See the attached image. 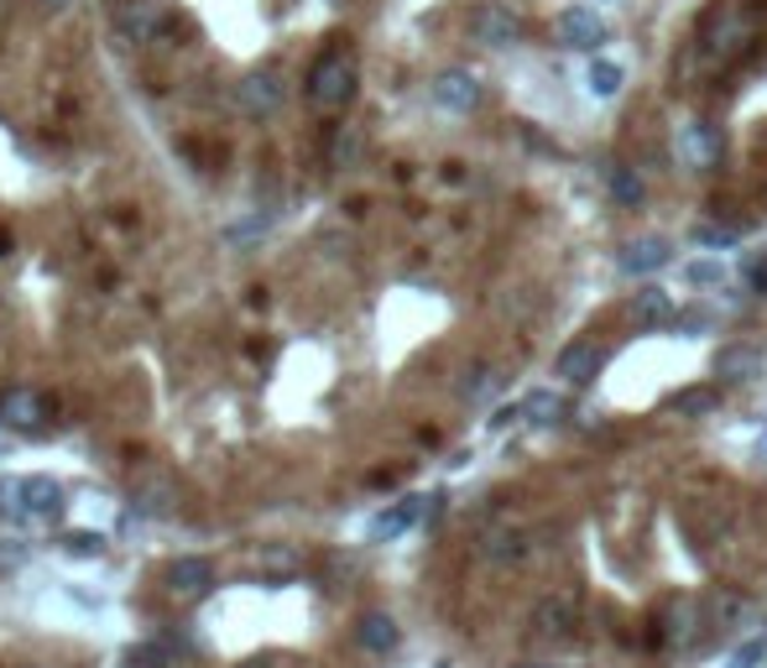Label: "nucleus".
<instances>
[{
  "mask_svg": "<svg viewBox=\"0 0 767 668\" xmlns=\"http://www.w3.org/2000/svg\"><path fill=\"white\" fill-rule=\"evenodd\" d=\"M261 564H267V570H277V574H298V570H303L298 549H267V553H261Z\"/></svg>",
  "mask_w": 767,
  "mask_h": 668,
  "instance_id": "obj_27",
  "label": "nucleus"
},
{
  "mask_svg": "<svg viewBox=\"0 0 767 668\" xmlns=\"http://www.w3.org/2000/svg\"><path fill=\"white\" fill-rule=\"evenodd\" d=\"M309 105L314 110H345L355 99V58H350V47H330V53H318V63L309 68Z\"/></svg>",
  "mask_w": 767,
  "mask_h": 668,
  "instance_id": "obj_1",
  "label": "nucleus"
},
{
  "mask_svg": "<svg viewBox=\"0 0 767 668\" xmlns=\"http://www.w3.org/2000/svg\"><path fill=\"white\" fill-rule=\"evenodd\" d=\"M622 79H627V74H622V63H611V58H595L591 74H585V84H591L595 99H616V95H622Z\"/></svg>",
  "mask_w": 767,
  "mask_h": 668,
  "instance_id": "obj_18",
  "label": "nucleus"
},
{
  "mask_svg": "<svg viewBox=\"0 0 767 668\" xmlns=\"http://www.w3.org/2000/svg\"><path fill=\"white\" fill-rule=\"evenodd\" d=\"M574 595H564V590H559V595H543V601H538V606H532V632H538V637H570L574 632Z\"/></svg>",
  "mask_w": 767,
  "mask_h": 668,
  "instance_id": "obj_9",
  "label": "nucleus"
},
{
  "mask_svg": "<svg viewBox=\"0 0 767 668\" xmlns=\"http://www.w3.org/2000/svg\"><path fill=\"white\" fill-rule=\"evenodd\" d=\"M684 277L694 282V288H715V282L726 277V267H721V261H689Z\"/></svg>",
  "mask_w": 767,
  "mask_h": 668,
  "instance_id": "obj_26",
  "label": "nucleus"
},
{
  "mask_svg": "<svg viewBox=\"0 0 767 668\" xmlns=\"http://www.w3.org/2000/svg\"><path fill=\"white\" fill-rule=\"evenodd\" d=\"M658 267H669V240L663 236H642L622 251V272H631V277H648Z\"/></svg>",
  "mask_w": 767,
  "mask_h": 668,
  "instance_id": "obj_13",
  "label": "nucleus"
},
{
  "mask_svg": "<svg viewBox=\"0 0 767 668\" xmlns=\"http://www.w3.org/2000/svg\"><path fill=\"white\" fill-rule=\"evenodd\" d=\"M0 511H6V517H21V511H26V481H17V475L0 481Z\"/></svg>",
  "mask_w": 767,
  "mask_h": 668,
  "instance_id": "obj_25",
  "label": "nucleus"
},
{
  "mask_svg": "<svg viewBox=\"0 0 767 668\" xmlns=\"http://www.w3.org/2000/svg\"><path fill=\"white\" fill-rule=\"evenodd\" d=\"M63 549H68V553H99V549H105V538H99V532H68V538H63Z\"/></svg>",
  "mask_w": 767,
  "mask_h": 668,
  "instance_id": "obj_31",
  "label": "nucleus"
},
{
  "mask_svg": "<svg viewBox=\"0 0 767 668\" xmlns=\"http://www.w3.org/2000/svg\"><path fill=\"white\" fill-rule=\"evenodd\" d=\"M26 511H37V517H58L63 511V486L53 475H26Z\"/></svg>",
  "mask_w": 767,
  "mask_h": 668,
  "instance_id": "obj_17",
  "label": "nucleus"
},
{
  "mask_svg": "<svg viewBox=\"0 0 767 668\" xmlns=\"http://www.w3.org/2000/svg\"><path fill=\"white\" fill-rule=\"evenodd\" d=\"M601 366H606V351H601L595 340H574V345L559 351V376H564L570 387H585Z\"/></svg>",
  "mask_w": 767,
  "mask_h": 668,
  "instance_id": "obj_8",
  "label": "nucleus"
},
{
  "mask_svg": "<svg viewBox=\"0 0 767 668\" xmlns=\"http://www.w3.org/2000/svg\"><path fill=\"white\" fill-rule=\"evenodd\" d=\"M757 366H763V355L752 351V345H726V351L715 355V376L721 381H747V376H757Z\"/></svg>",
  "mask_w": 767,
  "mask_h": 668,
  "instance_id": "obj_16",
  "label": "nucleus"
},
{
  "mask_svg": "<svg viewBox=\"0 0 767 668\" xmlns=\"http://www.w3.org/2000/svg\"><path fill=\"white\" fill-rule=\"evenodd\" d=\"M480 559H491V564H511V559H522V532H486L480 538Z\"/></svg>",
  "mask_w": 767,
  "mask_h": 668,
  "instance_id": "obj_19",
  "label": "nucleus"
},
{
  "mask_svg": "<svg viewBox=\"0 0 767 668\" xmlns=\"http://www.w3.org/2000/svg\"><path fill=\"white\" fill-rule=\"evenodd\" d=\"M694 637V601L669 606V643H689Z\"/></svg>",
  "mask_w": 767,
  "mask_h": 668,
  "instance_id": "obj_24",
  "label": "nucleus"
},
{
  "mask_svg": "<svg viewBox=\"0 0 767 668\" xmlns=\"http://www.w3.org/2000/svg\"><path fill=\"white\" fill-rule=\"evenodd\" d=\"M418 517H423V496H408V502H397V507H387L381 517H371V528H366V538L371 543H392V538H402V532L413 528Z\"/></svg>",
  "mask_w": 767,
  "mask_h": 668,
  "instance_id": "obj_10",
  "label": "nucleus"
},
{
  "mask_svg": "<svg viewBox=\"0 0 767 668\" xmlns=\"http://www.w3.org/2000/svg\"><path fill=\"white\" fill-rule=\"evenodd\" d=\"M471 32L480 42H491V47H507V42L522 37V21L511 17V11H501V6H480L471 17Z\"/></svg>",
  "mask_w": 767,
  "mask_h": 668,
  "instance_id": "obj_11",
  "label": "nucleus"
},
{
  "mask_svg": "<svg viewBox=\"0 0 767 668\" xmlns=\"http://www.w3.org/2000/svg\"><path fill=\"white\" fill-rule=\"evenodd\" d=\"M679 152L689 158V168H715L721 162V131L700 120V126H689L684 137H679Z\"/></svg>",
  "mask_w": 767,
  "mask_h": 668,
  "instance_id": "obj_14",
  "label": "nucleus"
},
{
  "mask_svg": "<svg viewBox=\"0 0 767 668\" xmlns=\"http://www.w3.org/2000/svg\"><path fill=\"white\" fill-rule=\"evenodd\" d=\"M42 413H47V402L32 387H6L0 392V423L6 429H42Z\"/></svg>",
  "mask_w": 767,
  "mask_h": 668,
  "instance_id": "obj_7",
  "label": "nucleus"
},
{
  "mask_svg": "<svg viewBox=\"0 0 767 668\" xmlns=\"http://www.w3.org/2000/svg\"><path fill=\"white\" fill-rule=\"evenodd\" d=\"M162 585L173 590V595H183V601H198V595H209V590H215V564H209V559H198V553L173 559L168 574H162Z\"/></svg>",
  "mask_w": 767,
  "mask_h": 668,
  "instance_id": "obj_4",
  "label": "nucleus"
},
{
  "mask_svg": "<svg viewBox=\"0 0 767 668\" xmlns=\"http://www.w3.org/2000/svg\"><path fill=\"white\" fill-rule=\"evenodd\" d=\"M611 198L616 204H642V177L627 168H611Z\"/></svg>",
  "mask_w": 767,
  "mask_h": 668,
  "instance_id": "obj_23",
  "label": "nucleus"
},
{
  "mask_svg": "<svg viewBox=\"0 0 767 668\" xmlns=\"http://www.w3.org/2000/svg\"><path fill=\"white\" fill-rule=\"evenodd\" d=\"M282 95H288V89H282V74H277V68H251V74L236 84L240 116H256V120L272 116L277 105H282Z\"/></svg>",
  "mask_w": 767,
  "mask_h": 668,
  "instance_id": "obj_3",
  "label": "nucleus"
},
{
  "mask_svg": "<svg viewBox=\"0 0 767 668\" xmlns=\"http://www.w3.org/2000/svg\"><path fill=\"white\" fill-rule=\"evenodd\" d=\"M631 314H637L642 330H663V324H673V298L663 288H642V293L631 298Z\"/></svg>",
  "mask_w": 767,
  "mask_h": 668,
  "instance_id": "obj_15",
  "label": "nucleus"
},
{
  "mask_svg": "<svg viewBox=\"0 0 767 668\" xmlns=\"http://www.w3.org/2000/svg\"><path fill=\"white\" fill-rule=\"evenodd\" d=\"M496 387H501V376H496V371H475V381H465V397L480 402V397H491Z\"/></svg>",
  "mask_w": 767,
  "mask_h": 668,
  "instance_id": "obj_32",
  "label": "nucleus"
},
{
  "mask_svg": "<svg viewBox=\"0 0 767 668\" xmlns=\"http://www.w3.org/2000/svg\"><path fill=\"white\" fill-rule=\"evenodd\" d=\"M433 99H439L444 110H454V116H471L475 105H480V79L465 74V68H444V74L433 79Z\"/></svg>",
  "mask_w": 767,
  "mask_h": 668,
  "instance_id": "obj_6",
  "label": "nucleus"
},
{
  "mask_svg": "<svg viewBox=\"0 0 767 668\" xmlns=\"http://www.w3.org/2000/svg\"><path fill=\"white\" fill-rule=\"evenodd\" d=\"M669 408L679 418H705L715 408V387H684V392H673Z\"/></svg>",
  "mask_w": 767,
  "mask_h": 668,
  "instance_id": "obj_21",
  "label": "nucleus"
},
{
  "mask_svg": "<svg viewBox=\"0 0 767 668\" xmlns=\"http://www.w3.org/2000/svg\"><path fill=\"white\" fill-rule=\"evenodd\" d=\"M700 246H710V251H731V246H736V230H731V225H705V230H700Z\"/></svg>",
  "mask_w": 767,
  "mask_h": 668,
  "instance_id": "obj_28",
  "label": "nucleus"
},
{
  "mask_svg": "<svg viewBox=\"0 0 767 668\" xmlns=\"http://www.w3.org/2000/svg\"><path fill=\"white\" fill-rule=\"evenodd\" d=\"M168 21H173V6H168V0H126L116 11V37L131 42V47H147V42L162 37Z\"/></svg>",
  "mask_w": 767,
  "mask_h": 668,
  "instance_id": "obj_2",
  "label": "nucleus"
},
{
  "mask_svg": "<svg viewBox=\"0 0 767 668\" xmlns=\"http://www.w3.org/2000/svg\"><path fill=\"white\" fill-rule=\"evenodd\" d=\"M757 450H763V454H767V433H763V444H757Z\"/></svg>",
  "mask_w": 767,
  "mask_h": 668,
  "instance_id": "obj_34",
  "label": "nucleus"
},
{
  "mask_svg": "<svg viewBox=\"0 0 767 668\" xmlns=\"http://www.w3.org/2000/svg\"><path fill=\"white\" fill-rule=\"evenodd\" d=\"M559 413H564L559 392H528V397H522V418L538 423V429H543V423H559Z\"/></svg>",
  "mask_w": 767,
  "mask_h": 668,
  "instance_id": "obj_20",
  "label": "nucleus"
},
{
  "mask_svg": "<svg viewBox=\"0 0 767 668\" xmlns=\"http://www.w3.org/2000/svg\"><path fill=\"white\" fill-rule=\"evenodd\" d=\"M606 37H611V26L601 11H591V6L559 11V42H564V47H601Z\"/></svg>",
  "mask_w": 767,
  "mask_h": 668,
  "instance_id": "obj_5",
  "label": "nucleus"
},
{
  "mask_svg": "<svg viewBox=\"0 0 767 668\" xmlns=\"http://www.w3.org/2000/svg\"><path fill=\"white\" fill-rule=\"evenodd\" d=\"M74 0H42V11H68Z\"/></svg>",
  "mask_w": 767,
  "mask_h": 668,
  "instance_id": "obj_33",
  "label": "nucleus"
},
{
  "mask_svg": "<svg viewBox=\"0 0 767 668\" xmlns=\"http://www.w3.org/2000/svg\"><path fill=\"white\" fill-rule=\"evenodd\" d=\"M360 131L355 126H339L335 131V141H330V158H335V168H355V158H360Z\"/></svg>",
  "mask_w": 767,
  "mask_h": 668,
  "instance_id": "obj_22",
  "label": "nucleus"
},
{
  "mask_svg": "<svg viewBox=\"0 0 767 668\" xmlns=\"http://www.w3.org/2000/svg\"><path fill=\"white\" fill-rule=\"evenodd\" d=\"M251 668H261V664H251Z\"/></svg>",
  "mask_w": 767,
  "mask_h": 668,
  "instance_id": "obj_35",
  "label": "nucleus"
},
{
  "mask_svg": "<svg viewBox=\"0 0 767 668\" xmlns=\"http://www.w3.org/2000/svg\"><path fill=\"white\" fill-rule=\"evenodd\" d=\"M126 658H131V664H141V668H168V653H162L158 643H141V648H131Z\"/></svg>",
  "mask_w": 767,
  "mask_h": 668,
  "instance_id": "obj_30",
  "label": "nucleus"
},
{
  "mask_svg": "<svg viewBox=\"0 0 767 668\" xmlns=\"http://www.w3.org/2000/svg\"><path fill=\"white\" fill-rule=\"evenodd\" d=\"M355 643L366 653H392L397 643H402V627H397L387 611H366V616L355 622Z\"/></svg>",
  "mask_w": 767,
  "mask_h": 668,
  "instance_id": "obj_12",
  "label": "nucleus"
},
{
  "mask_svg": "<svg viewBox=\"0 0 767 668\" xmlns=\"http://www.w3.org/2000/svg\"><path fill=\"white\" fill-rule=\"evenodd\" d=\"M757 664H767V643H763V637H757V643H747V648L731 653V668H757Z\"/></svg>",
  "mask_w": 767,
  "mask_h": 668,
  "instance_id": "obj_29",
  "label": "nucleus"
}]
</instances>
